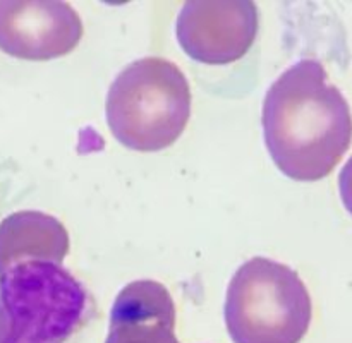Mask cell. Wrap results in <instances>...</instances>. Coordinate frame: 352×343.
I'll return each mask as SVG.
<instances>
[{
  "label": "cell",
  "instance_id": "6da1fadb",
  "mask_svg": "<svg viewBox=\"0 0 352 343\" xmlns=\"http://www.w3.org/2000/svg\"><path fill=\"white\" fill-rule=\"evenodd\" d=\"M261 122L272 160L298 182L332 174L352 141L349 103L313 58L296 62L268 88Z\"/></svg>",
  "mask_w": 352,
  "mask_h": 343
},
{
  "label": "cell",
  "instance_id": "7a4b0ae2",
  "mask_svg": "<svg viewBox=\"0 0 352 343\" xmlns=\"http://www.w3.org/2000/svg\"><path fill=\"white\" fill-rule=\"evenodd\" d=\"M107 122L113 137L134 151H160L184 132L191 89L181 69L160 57L127 65L107 95Z\"/></svg>",
  "mask_w": 352,
  "mask_h": 343
},
{
  "label": "cell",
  "instance_id": "3957f363",
  "mask_svg": "<svg viewBox=\"0 0 352 343\" xmlns=\"http://www.w3.org/2000/svg\"><path fill=\"white\" fill-rule=\"evenodd\" d=\"M88 304L85 287L60 264H16L0 274V343H64Z\"/></svg>",
  "mask_w": 352,
  "mask_h": 343
},
{
  "label": "cell",
  "instance_id": "277c9868",
  "mask_svg": "<svg viewBox=\"0 0 352 343\" xmlns=\"http://www.w3.org/2000/svg\"><path fill=\"white\" fill-rule=\"evenodd\" d=\"M311 316L305 281L268 257L246 261L227 288L226 324L234 343H299Z\"/></svg>",
  "mask_w": 352,
  "mask_h": 343
},
{
  "label": "cell",
  "instance_id": "5b68a950",
  "mask_svg": "<svg viewBox=\"0 0 352 343\" xmlns=\"http://www.w3.org/2000/svg\"><path fill=\"white\" fill-rule=\"evenodd\" d=\"M177 41L195 60L226 65L239 60L258 33V9L250 0L186 2L175 23Z\"/></svg>",
  "mask_w": 352,
  "mask_h": 343
},
{
  "label": "cell",
  "instance_id": "8992f818",
  "mask_svg": "<svg viewBox=\"0 0 352 343\" xmlns=\"http://www.w3.org/2000/svg\"><path fill=\"white\" fill-rule=\"evenodd\" d=\"M82 21L65 2H0V50L24 60H50L74 50Z\"/></svg>",
  "mask_w": 352,
  "mask_h": 343
},
{
  "label": "cell",
  "instance_id": "52a82bcc",
  "mask_svg": "<svg viewBox=\"0 0 352 343\" xmlns=\"http://www.w3.org/2000/svg\"><path fill=\"white\" fill-rule=\"evenodd\" d=\"M174 329L175 305L167 288L138 280L116 297L105 343H179Z\"/></svg>",
  "mask_w": 352,
  "mask_h": 343
},
{
  "label": "cell",
  "instance_id": "ba28073f",
  "mask_svg": "<svg viewBox=\"0 0 352 343\" xmlns=\"http://www.w3.org/2000/svg\"><path fill=\"white\" fill-rule=\"evenodd\" d=\"M69 233L55 216L17 211L0 223V274L30 261L62 264L69 254Z\"/></svg>",
  "mask_w": 352,
  "mask_h": 343
},
{
  "label": "cell",
  "instance_id": "9c48e42d",
  "mask_svg": "<svg viewBox=\"0 0 352 343\" xmlns=\"http://www.w3.org/2000/svg\"><path fill=\"white\" fill-rule=\"evenodd\" d=\"M339 191L344 206L352 215V156L344 165L342 172L339 175Z\"/></svg>",
  "mask_w": 352,
  "mask_h": 343
}]
</instances>
